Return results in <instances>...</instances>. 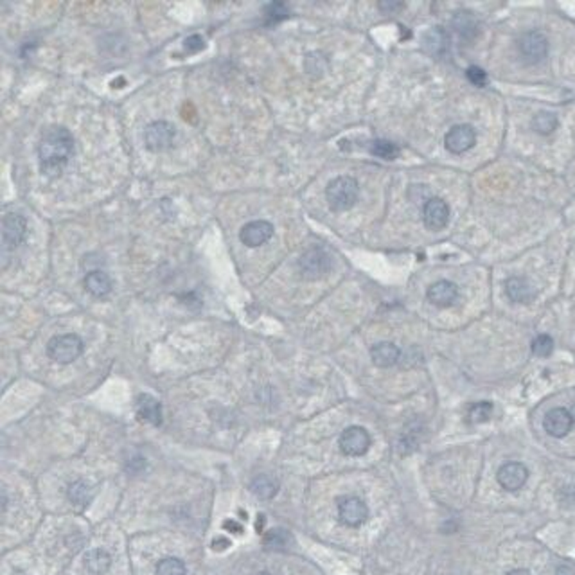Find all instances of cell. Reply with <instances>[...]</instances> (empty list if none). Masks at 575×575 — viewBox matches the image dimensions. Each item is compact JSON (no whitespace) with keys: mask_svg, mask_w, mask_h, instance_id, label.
<instances>
[{"mask_svg":"<svg viewBox=\"0 0 575 575\" xmlns=\"http://www.w3.org/2000/svg\"><path fill=\"white\" fill-rule=\"evenodd\" d=\"M135 410L139 421L148 422L151 426L162 425V407L160 403L150 396V394H141L135 401Z\"/></svg>","mask_w":575,"mask_h":575,"instance_id":"cell-16","label":"cell"},{"mask_svg":"<svg viewBox=\"0 0 575 575\" xmlns=\"http://www.w3.org/2000/svg\"><path fill=\"white\" fill-rule=\"evenodd\" d=\"M338 518L347 527H360L369 518V507L361 498L356 496H343L338 501Z\"/></svg>","mask_w":575,"mask_h":575,"instance_id":"cell-9","label":"cell"},{"mask_svg":"<svg viewBox=\"0 0 575 575\" xmlns=\"http://www.w3.org/2000/svg\"><path fill=\"white\" fill-rule=\"evenodd\" d=\"M370 439L369 431L361 428V426H349L346 430L341 431L340 440H338V446H340V451L347 457H361L369 451L370 448Z\"/></svg>","mask_w":575,"mask_h":575,"instance_id":"cell-6","label":"cell"},{"mask_svg":"<svg viewBox=\"0 0 575 575\" xmlns=\"http://www.w3.org/2000/svg\"><path fill=\"white\" fill-rule=\"evenodd\" d=\"M92 496H94V491H92V487L89 486V482L78 480L69 487V500L74 505H78V507L89 505L90 500H92Z\"/></svg>","mask_w":575,"mask_h":575,"instance_id":"cell-24","label":"cell"},{"mask_svg":"<svg viewBox=\"0 0 575 575\" xmlns=\"http://www.w3.org/2000/svg\"><path fill=\"white\" fill-rule=\"evenodd\" d=\"M466 76H468V80L471 81L475 87H478V89H482V87H486V84L489 83V78H487L486 71L477 65L469 67L468 71H466Z\"/></svg>","mask_w":575,"mask_h":575,"instance_id":"cell-32","label":"cell"},{"mask_svg":"<svg viewBox=\"0 0 575 575\" xmlns=\"http://www.w3.org/2000/svg\"><path fill=\"white\" fill-rule=\"evenodd\" d=\"M570 414H572V419H574V425H575V405H574V407H572Z\"/></svg>","mask_w":575,"mask_h":575,"instance_id":"cell-37","label":"cell"},{"mask_svg":"<svg viewBox=\"0 0 575 575\" xmlns=\"http://www.w3.org/2000/svg\"><path fill=\"white\" fill-rule=\"evenodd\" d=\"M74 155V137L67 128L51 126L42 133L38 144L40 169L47 177H58Z\"/></svg>","mask_w":575,"mask_h":575,"instance_id":"cell-1","label":"cell"},{"mask_svg":"<svg viewBox=\"0 0 575 575\" xmlns=\"http://www.w3.org/2000/svg\"><path fill=\"white\" fill-rule=\"evenodd\" d=\"M496 480H498V484L505 491H518L528 480L527 466L521 462H516V460L501 464L498 473H496Z\"/></svg>","mask_w":575,"mask_h":575,"instance_id":"cell-10","label":"cell"},{"mask_svg":"<svg viewBox=\"0 0 575 575\" xmlns=\"http://www.w3.org/2000/svg\"><path fill=\"white\" fill-rule=\"evenodd\" d=\"M250 491L261 500H271L279 493V482L275 478L268 477V475H259L250 484Z\"/></svg>","mask_w":575,"mask_h":575,"instance_id":"cell-23","label":"cell"},{"mask_svg":"<svg viewBox=\"0 0 575 575\" xmlns=\"http://www.w3.org/2000/svg\"><path fill=\"white\" fill-rule=\"evenodd\" d=\"M556 575H575V570L572 568V566H559Z\"/></svg>","mask_w":575,"mask_h":575,"instance_id":"cell-35","label":"cell"},{"mask_svg":"<svg viewBox=\"0 0 575 575\" xmlns=\"http://www.w3.org/2000/svg\"><path fill=\"white\" fill-rule=\"evenodd\" d=\"M369 150H370V153L374 155V157L383 159V160L398 159V155H399L398 146L390 141H383V139H376V141L370 142Z\"/></svg>","mask_w":575,"mask_h":575,"instance_id":"cell-26","label":"cell"},{"mask_svg":"<svg viewBox=\"0 0 575 575\" xmlns=\"http://www.w3.org/2000/svg\"><path fill=\"white\" fill-rule=\"evenodd\" d=\"M203 47H205V42H203V38L198 36V34H192V36H189L188 40H185V51L188 52H198Z\"/></svg>","mask_w":575,"mask_h":575,"instance_id":"cell-33","label":"cell"},{"mask_svg":"<svg viewBox=\"0 0 575 575\" xmlns=\"http://www.w3.org/2000/svg\"><path fill=\"white\" fill-rule=\"evenodd\" d=\"M572 426H574V419H572L570 410L566 408H552L550 411H547V416L543 419V428L547 431L550 437H556V439H563L566 435L570 433Z\"/></svg>","mask_w":575,"mask_h":575,"instance_id":"cell-13","label":"cell"},{"mask_svg":"<svg viewBox=\"0 0 575 575\" xmlns=\"http://www.w3.org/2000/svg\"><path fill=\"white\" fill-rule=\"evenodd\" d=\"M288 16H290V10L282 2H273V4H268L264 8V19H267L268 25L279 24V22H282Z\"/></svg>","mask_w":575,"mask_h":575,"instance_id":"cell-29","label":"cell"},{"mask_svg":"<svg viewBox=\"0 0 575 575\" xmlns=\"http://www.w3.org/2000/svg\"><path fill=\"white\" fill-rule=\"evenodd\" d=\"M493 416V405L489 401H480L475 403L469 407L468 411V421L471 425H480V422L489 421Z\"/></svg>","mask_w":575,"mask_h":575,"instance_id":"cell-27","label":"cell"},{"mask_svg":"<svg viewBox=\"0 0 575 575\" xmlns=\"http://www.w3.org/2000/svg\"><path fill=\"white\" fill-rule=\"evenodd\" d=\"M291 534L284 528H271L270 532L264 536V547L270 550H286L290 547Z\"/></svg>","mask_w":575,"mask_h":575,"instance_id":"cell-25","label":"cell"},{"mask_svg":"<svg viewBox=\"0 0 575 575\" xmlns=\"http://www.w3.org/2000/svg\"><path fill=\"white\" fill-rule=\"evenodd\" d=\"M426 297L437 308H449L458 297V288L451 281H437L428 288Z\"/></svg>","mask_w":575,"mask_h":575,"instance_id":"cell-15","label":"cell"},{"mask_svg":"<svg viewBox=\"0 0 575 575\" xmlns=\"http://www.w3.org/2000/svg\"><path fill=\"white\" fill-rule=\"evenodd\" d=\"M422 47H425V51L428 52L430 56L437 58V60L446 56V52H448V47H449V38H448V34H446L444 29L442 27L430 29V31L425 34V38H422Z\"/></svg>","mask_w":575,"mask_h":575,"instance_id":"cell-20","label":"cell"},{"mask_svg":"<svg viewBox=\"0 0 575 575\" xmlns=\"http://www.w3.org/2000/svg\"><path fill=\"white\" fill-rule=\"evenodd\" d=\"M370 358H372V363L376 367L388 369V367L398 363L399 358H401V351L398 349V346H394L392 341H379L370 349Z\"/></svg>","mask_w":575,"mask_h":575,"instance_id":"cell-19","label":"cell"},{"mask_svg":"<svg viewBox=\"0 0 575 575\" xmlns=\"http://www.w3.org/2000/svg\"><path fill=\"white\" fill-rule=\"evenodd\" d=\"M110 565H112V557H110L108 552L101 550V548H94V550L87 552V556H84V566H87V570L90 574H106L110 570Z\"/></svg>","mask_w":575,"mask_h":575,"instance_id":"cell-22","label":"cell"},{"mask_svg":"<svg viewBox=\"0 0 575 575\" xmlns=\"http://www.w3.org/2000/svg\"><path fill=\"white\" fill-rule=\"evenodd\" d=\"M505 293L515 304H528L536 297L532 284L523 277H509L505 282Z\"/></svg>","mask_w":575,"mask_h":575,"instance_id":"cell-17","label":"cell"},{"mask_svg":"<svg viewBox=\"0 0 575 575\" xmlns=\"http://www.w3.org/2000/svg\"><path fill=\"white\" fill-rule=\"evenodd\" d=\"M271 236H273V225L270 221L264 220H256L247 223L239 232V239L241 243L248 248H258L261 245H264L267 241H270Z\"/></svg>","mask_w":575,"mask_h":575,"instance_id":"cell-12","label":"cell"},{"mask_svg":"<svg viewBox=\"0 0 575 575\" xmlns=\"http://www.w3.org/2000/svg\"><path fill=\"white\" fill-rule=\"evenodd\" d=\"M259 575H271V574H268V572H262V574H259Z\"/></svg>","mask_w":575,"mask_h":575,"instance_id":"cell-38","label":"cell"},{"mask_svg":"<svg viewBox=\"0 0 575 575\" xmlns=\"http://www.w3.org/2000/svg\"><path fill=\"white\" fill-rule=\"evenodd\" d=\"M451 25L458 33V36L464 38V40H469V42L475 40V36L478 34V22L469 11H458V13H455L453 19H451Z\"/></svg>","mask_w":575,"mask_h":575,"instance_id":"cell-21","label":"cell"},{"mask_svg":"<svg viewBox=\"0 0 575 575\" xmlns=\"http://www.w3.org/2000/svg\"><path fill=\"white\" fill-rule=\"evenodd\" d=\"M185 565L178 557H166L157 565V575H185Z\"/></svg>","mask_w":575,"mask_h":575,"instance_id":"cell-30","label":"cell"},{"mask_svg":"<svg viewBox=\"0 0 575 575\" xmlns=\"http://www.w3.org/2000/svg\"><path fill=\"white\" fill-rule=\"evenodd\" d=\"M84 343L78 335L67 332L52 337L47 343V356L60 365H69L83 354Z\"/></svg>","mask_w":575,"mask_h":575,"instance_id":"cell-3","label":"cell"},{"mask_svg":"<svg viewBox=\"0 0 575 575\" xmlns=\"http://www.w3.org/2000/svg\"><path fill=\"white\" fill-rule=\"evenodd\" d=\"M27 234V220L22 214L10 212L2 218V250L13 252L25 239Z\"/></svg>","mask_w":575,"mask_h":575,"instance_id":"cell-7","label":"cell"},{"mask_svg":"<svg viewBox=\"0 0 575 575\" xmlns=\"http://www.w3.org/2000/svg\"><path fill=\"white\" fill-rule=\"evenodd\" d=\"M554 351V340L548 335H539L532 341V352L539 358H547Z\"/></svg>","mask_w":575,"mask_h":575,"instance_id":"cell-31","label":"cell"},{"mask_svg":"<svg viewBox=\"0 0 575 575\" xmlns=\"http://www.w3.org/2000/svg\"><path fill=\"white\" fill-rule=\"evenodd\" d=\"M532 128L538 131L539 135H550L552 131L557 128V117L552 112H539L532 119Z\"/></svg>","mask_w":575,"mask_h":575,"instance_id":"cell-28","label":"cell"},{"mask_svg":"<svg viewBox=\"0 0 575 575\" xmlns=\"http://www.w3.org/2000/svg\"><path fill=\"white\" fill-rule=\"evenodd\" d=\"M332 267V259L322 247H313L306 250L299 259L300 273L304 279H320V277L328 275L329 270Z\"/></svg>","mask_w":575,"mask_h":575,"instance_id":"cell-4","label":"cell"},{"mask_svg":"<svg viewBox=\"0 0 575 575\" xmlns=\"http://www.w3.org/2000/svg\"><path fill=\"white\" fill-rule=\"evenodd\" d=\"M84 290L89 291L95 299H104L112 291V279L108 277L106 271L92 270L83 279Z\"/></svg>","mask_w":575,"mask_h":575,"instance_id":"cell-18","label":"cell"},{"mask_svg":"<svg viewBox=\"0 0 575 575\" xmlns=\"http://www.w3.org/2000/svg\"><path fill=\"white\" fill-rule=\"evenodd\" d=\"M358 194H360L358 182L347 174L332 178L326 188V200H328L331 211L335 212H346L352 209L358 201Z\"/></svg>","mask_w":575,"mask_h":575,"instance_id":"cell-2","label":"cell"},{"mask_svg":"<svg viewBox=\"0 0 575 575\" xmlns=\"http://www.w3.org/2000/svg\"><path fill=\"white\" fill-rule=\"evenodd\" d=\"M505 575H530V572L525 570V568H516V570H510L507 572Z\"/></svg>","mask_w":575,"mask_h":575,"instance_id":"cell-36","label":"cell"},{"mask_svg":"<svg viewBox=\"0 0 575 575\" xmlns=\"http://www.w3.org/2000/svg\"><path fill=\"white\" fill-rule=\"evenodd\" d=\"M378 8L383 11V13L390 14V13H394V11L403 10V8H405V4H401V2H379Z\"/></svg>","mask_w":575,"mask_h":575,"instance_id":"cell-34","label":"cell"},{"mask_svg":"<svg viewBox=\"0 0 575 575\" xmlns=\"http://www.w3.org/2000/svg\"><path fill=\"white\" fill-rule=\"evenodd\" d=\"M177 128L168 121H153L144 130V144L153 153L168 151L174 144Z\"/></svg>","mask_w":575,"mask_h":575,"instance_id":"cell-5","label":"cell"},{"mask_svg":"<svg viewBox=\"0 0 575 575\" xmlns=\"http://www.w3.org/2000/svg\"><path fill=\"white\" fill-rule=\"evenodd\" d=\"M422 220H425L426 229H444L449 221L448 203H446L444 200H440V198H430V200L425 203V209H422Z\"/></svg>","mask_w":575,"mask_h":575,"instance_id":"cell-14","label":"cell"},{"mask_svg":"<svg viewBox=\"0 0 575 575\" xmlns=\"http://www.w3.org/2000/svg\"><path fill=\"white\" fill-rule=\"evenodd\" d=\"M477 144V133L469 124H457L446 133L444 146L449 153L462 155Z\"/></svg>","mask_w":575,"mask_h":575,"instance_id":"cell-11","label":"cell"},{"mask_svg":"<svg viewBox=\"0 0 575 575\" xmlns=\"http://www.w3.org/2000/svg\"><path fill=\"white\" fill-rule=\"evenodd\" d=\"M518 51L527 63H539L547 58V36L539 31H528L518 40Z\"/></svg>","mask_w":575,"mask_h":575,"instance_id":"cell-8","label":"cell"}]
</instances>
